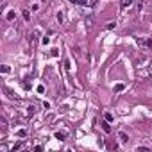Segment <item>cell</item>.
<instances>
[{
  "label": "cell",
  "instance_id": "19",
  "mask_svg": "<svg viewBox=\"0 0 152 152\" xmlns=\"http://www.w3.org/2000/svg\"><path fill=\"white\" fill-rule=\"evenodd\" d=\"M38 93H45V86H38Z\"/></svg>",
  "mask_w": 152,
  "mask_h": 152
},
{
  "label": "cell",
  "instance_id": "22",
  "mask_svg": "<svg viewBox=\"0 0 152 152\" xmlns=\"http://www.w3.org/2000/svg\"><path fill=\"white\" fill-rule=\"evenodd\" d=\"M34 150H36V152H41V150H43V147H40V145H36V147H34Z\"/></svg>",
  "mask_w": 152,
  "mask_h": 152
},
{
  "label": "cell",
  "instance_id": "7",
  "mask_svg": "<svg viewBox=\"0 0 152 152\" xmlns=\"http://www.w3.org/2000/svg\"><path fill=\"white\" fill-rule=\"evenodd\" d=\"M143 7H145V0H140V2L136 4V9H138V11H141Z\"/></svg>",
  "mask_w": 152,
  "mask_h": 152
},
{
  "label": "cell",
  "instance_id": "23",
  "mask_svg": "<svg viewBox=\"0 0 152 152\" xmlns=\"http://www.w3.org/2000/svg\"><path fill=\"white\" fill-rule=\"evenodd\" d=\"M147 47H150V48H152V40H148V41H147Z\"/></svg>",
  "mask_w": 152,
  "mask_h": 152
},
{
  "label": "cell",
  "instance_id": "21",
  "mask_svg": "<svg viewBox=\"0 0 152 152\" xmlns=\"http://www.w3.org/2000/svg\"><path fill=\"white\" fill-rule=\"evenodd\" d=\"M50 55H57V48H52L50 50Z\"/></svg>",
  "mask_w": 152,
  "mask_h": 152
},
{
  "label": "cell",
  "instance_id": "15",
  "mask_svg": "<svg viewBox=\"0 0 152 152\" xmlns=\"http://www.w3.org/2000/svg\"><path fill=\"white\" fill-rule=\"evenodd\" d=\"M104 118H106L107 122H113V115H111V113H106V115H104Z\"/></svg>",
  "mask_w": 152,
  "mask_h": 152
},
{
  "label": "cell",
  "instance_id": "20",
  "mask_svg": "<svg viewBox=\"0 0 152 152\" xmlns=\"http://www.w3.org/2000/svg\"><path fill=\"white\" fill-rule=\"evenodd\" d=\"M63 18H65V16H63V13H59V14H57V22H59V23L63 22Z\"/></svg>",
  "mask_w": 152,
  "mask_h": 152
},
{
  "label": "cell",
  "instance_id": "4",
  "mask_svg": "<svg viewBox=\"0 0 152 152\" xmlns=\"http://www.w3.org/2000/svg\"><path fill=\"white\" fill-rule=\"evenodd\" d=\"M34 113H36V106H29V107H27V116L31 118Z\"/></svg>",
  "mask_w": 152,
  "mask_h": 152
},
{
  "label": "cell",
  "instance_id": "14",
  "mask_svg": "<svg viewBox=\"0 0 152 152\" xmlns=\"http://www.w3.org/2000/svg\"><path fill=\"white\" fill-rule=\"evenodd\" d=\"M0 70H2V73H9V72H11V68H9L7 65H4V66L0 68Z\"/></svg>",
  "mask_w": 152,
  "mask_h": 152
},
{
  "label": "cell",
  "instance_id": "10",
  "mask_svg": "<svg viewBox=\"0 0 152 152\" xmlns=\"http://www.w3.org/2000/svg\"><path fill=\"white\" fill-rule=\"evenodd\" d=\"M124 89H125L124 84H116V86H115V91H116V93H120V91H124Z\"/></svg>",
  "mask_w": 152,
  "mask_h": 152
},
{
  "label": "cell",
  "instance_id": "6",
  "mask_svg": "<svg viewBox=\"0 0 152 152\" xmlns=\"http://www.w3.org/2000/svg\"><path fill=\"white\" fill-rule=\"evenodd\" d=\"M102 129H104L106 132H111V125H109V122H107V120H106V122L102 124Z\"/></svg>",
  "mask_w": 152,
  "mask_h": 152
},
{
  "label": "cell",
  "instance_id": "1",
  "mask_svg": "<svg viewBox=\"0 0 152 152\" xmlns=\"http://www.w3.org/2000/svg\"><path fill=\"white\" fill-rule=\"evenodd\" d=\"M118 138H120V143H129V134H127V132L120 131L118 132Z\"/></svg>",
  "mask_w": 152,
  "mask_h": 152
},
{
  "label": "cell",
  "instance_id": "18",
  "mask_svg": "<svg viewBox=\"0 0 152 152\" xmlns=\"http://www.w3.org/2000/svg\"><path fill=\"white\" fill-rule=\"evenodd\" d=\"M147 75H150V77H152V61H150V66H148V70H147Z\"/></svg>",
  "mask_w": 152,
  "mask_h": 152
},
{
  "label": "cell",
  "instance_id": "13",
  "mask_svg": "<svg viewBox=\"0 0 152 152\" xmlns=\"http://www.w3.org/2000/svg\"><path fill=\"white\" fill-rule=\"evenodd\" d=\"M73 4H79V6H86V0H70Z\"/></svg>",
  "mask_w": 152,
  "mask_h": 152
},
{
  "label": "cell",
  "instance_id": "17",
  "mask_svg": "<svg viewBox=\"0 0 152 152\" xmlns=\"http://www.w3.org/2000/svg\"><path fill=\"white\" fill-rule=\"evenodd\" d=\"M86 23H88V25H93V18H91V16L86 18Z\"/></svg>",
  "mask_w": 152,
  "mask_h": 152
},
{
  "label": "cell",
  "instance_id": "9",
  "mask_svg": "<svg viewBox=\"0 0 152 152\" xmlns=\"http://www.w3.org/2000/svg\"><path fill=\"white\" fill-rule=\"evenodd\" d=\"M16 134L20 136V138H25V136H27V131H25V129H20V131L16 132Z\"/></svg>",
  "mask_w": 152,
  "mask_h": 152
},
{
  "label": "cell",
  "instance_id": "3",
  "mask_svg": "<svg viewBox=\"0 0 152 152\" xmlns=\"http://www.w3.org/2000/svg\"><path fill=\"white\" fill-rule=\"evenodd\" d=\"M54 138H55V140H59V141H65V140H66V134H65V132H55Z\"/></svg>",
  "mask_w": 152,
  "mask_h": 152
},
{
  "label": "cell",
  "instance_id": "16",
  "mask_svg": "<svg viewBox=\"0 0 152 152\" xmlns=\"http://www.w3.org/2000/svg\"><path fill=\"white\" fill-rule=\"evenodd\" d=\"M131 2H132V0H122V7L125 9V7H127V6L131 4Z\"/></svg>",
  "mask_w": 152,
  "mask_h": 152
},
{
  "label": "cell",
  "instance_id": "12",
  "mask_svg": "<svg viewBox=\"0 0 152 152\" xmlns=\"http://www.w3.org/2000/svg\"><path fill=\"white\" fill-rule=\"evenodd\" d=\"M22 147H23V143H14V145H13V148H11V150H13V152H14V150H20V148H22Z\"/></svg>",
  "mask_w": 152,
  "mask_h": 152
},
{
  "label": "cell",
  "instance_id": "5",
  "mask_svg": "<svg viewBox=\"0 0 152 152\" xmlns=\"http://www.w3.org/2000/svg\"><path fill=\"white\" fill-rule=\"evenodd\" d=\"M7 20H9V22H14V20H16V14H14V11H9V13H7Z\"/></svg>",
  "mask_w": 152,
  "mask_h": 152
},
{
  "label": "cell",
  "instance_id": "11",
  "mask_svg": "<svg viewBox=\"0 0 152 152\" xmlns=\"http://www.w3.org/2000/svg\"><path fill=\"white\" fill-rule=\"evenodd\" d=\"M150 147H136V152H148Z\"/></svg>",
  "mask_w": 152,
  "mask_h": 152
},
{
  "label": "cell",
  "instance_id": "8",
  "mask_svg": "<svg viewBox=\"0 0 152 152\" xmlns=\"http://www.w3.org/2000/svg\"><path fill=\"white\" fill-rule=\"evenodd\" d=\"M22 14H23V18H25V20H27V22L31 20V13H29L27 9H23V11H22Z\"/></svg>",
  "mask_w": 152,
  "mask_h": 152
},
{
  "label": "cell",
  "instance_id": "2",
  "mask_svg": "<svg viewBox=\"0 0 152 152\" xmlns=\"http://www.w3.org/2000/svg\"><path fill=\"white\" fill-rule=\"evenodd\" d=\"M38 36H40V32L34 31V34L31 36V45H32V47H36V43H38Z\"/></svg>",
  "mask_w": 152,
  "mask_h": 152
}]
</instances>
